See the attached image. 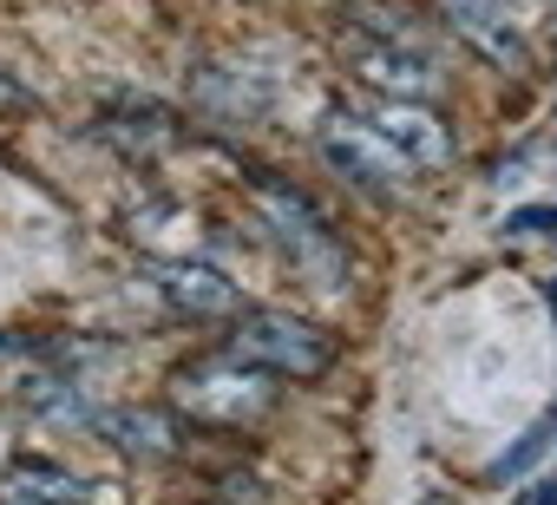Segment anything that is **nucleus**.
<instances>
[{
    "label": "nucleus",
    "instance_id": "f257e3e1",
    "mask_svg": "<svg viewBox=\"0 0 557 505\" xmlns=\"http://www.w3.org/2000/svg\"><path fill=\"white\" fill-rule=\"evenodd\" d=\"M236 361L275 374V381H322L335 361H342V342L309 322V316H283V309H243L236 316V342H230Z\"/></svg>",
    "mask_w": 557,
    "mask_h": 505
},
{
    "label": "nucleus",
    "instance_id": "f03ea898",
    "mask_svg": "<svg viewBox=\"0 0 557 505\" xmlns=\"http://www.w3.org/2000/svg\"><path fill=\"white\" fill-rule=\"evenodd\" d=\"M171 407L190 414V420H210V427H243V420H262L275 407V374L249 368V361H197V368H177L171 374Z\"/></svg>",
    "mask_w": 557,
    "mask_h": 505
},
{
    "label": "nucleus",
    "instance_id": "7ed1b4c3",
    "mask_svg": "<svg viewBox=\"0 0 557 505\" xmlns=\"http://www.w3.org/2000/svg\"><path fill=\"white\" fill-rule=\"evenodd\" d=\"M322 158H329L335 171L374 184V190H394V184L413 177V164H407L374 125H361V119H329V125H322Z\"/></svg>",
    "mask_w": 557,
    "mask_h": 505
},
{
    "label": "nucleus",
    "instance_id": "20e7f679",
    "mask_svg": "<svg viewBox=\"0 0 557 505\" xmlns=\"http://www.w3.org/2000/svg\"><path fill=\"white\" fill-rule=\"evenodd\" d=\"M151 276H158L164 303H171L177 316H190V322H230V316H243V290H236L223 270H210V263L177 257V263H158Z\"/></svg>",
    "mask_w": 557,
    "mask_h": 505
},
{
    "label": "nucleus",
    "instance_id": "39448f33",
    "mask_svg": "<svg viewBox=\"0 0 557 505\" xmlns=\"http://www.w3.org/2000/svg\"><path fill=\"white\" fill-rule=\"evenodd\" d=\"M374 132H381L407 164H440V158L453 151L440 112H433V106H413V99H387V106L374 112Z\"/></svg>",
    "mask_w": 557,
    "mask_h": 505
},
{
    "label": "nucleus",
    "instance_id": "423d86ee",
    "mask_svg": "<svg viewBox=\"0 0 557 505\" xmlns=\"http://www.w3.org/2000/svg\"><path fill=\"white\" fill-rule=\"evenodd\" d=\"M99 433L119 453H138V459H171L184 446V427L164 407H112V414H99Z\"/></svg>",
    "mask_w": 557,
    "mask_h": 505
},
{
    "label": "nucleus",
    "instance_id": "0eeeda50",
    "mask_svg": "<svg viewBox=\"0 0 557 505\" xmlns=\"http://www.w3.org/2000/svg\"><path fill=\"white\" fill-rule=\"evenodd\" d=\"M440 8H446V21H453L485 60H498V66H524V47H518V34L505 27L498 0H440Z\"/></svg>",
    "mask_w": 557,
    "mask_h": 505
},
{
    "label": "nucleus",
    "instance_id": "6e6552de",
    "mask_svg": "<svg viewBox=\"0 0 557 505\" xmlns=\"http://www.w3.org/2000/svg\"><path fill=\"white\" fill-rule=\"evenodd\" d=\"M361 79L381 86L387 99H413V106H426V93H433V66L413 47H361Z\"/></svg>",
    "mask_w": 557,
    "mask_h": 505
},
{
    "label": "nucleus",
    "instance_id": "1a4fd4ad",
    "mask_svg": "<svg viewBox=\"0 0 557 505\" xmlns=\"http://www.w3.org/2000/svg\"><path fill=\"white\" fill-rule=\"evenodd\" d=\"M99 138H106V145H119L125 158H138V151H158V145L171 138V112H164V106H151V99H138V106H119V112H106Z\"/></svg>",
    "mask_w": 557,
    "mask_h": 505
},
{
    "label": "nucleus",
    "instance_id": "9d476101",
    "mask_svg": "<svg viewBox=\"0 0 557 505\" xmlns=\"http://www.w3.org/2000/svg\"><path fill=\"white\" fill-rule=\"evenodd\" d=\"M0 492H8V498H27V505H79V498H86V479L66 472V466H14Z\"/></svg>",
    "mask_w": 557,
    "mask_h": 505
},
{
    "label": "nucleus",
    "instance_id": "9b49d317",
    "mask_svg": "<svg viewBox=\"0 0 557 505\" xmlns=\"http://www.w3.org/2000/svg\"><path fill=\"white\" fill-rule=\"evenodd\" d=\"M348 21L374 40V47H413V14L407 8H394V0H348Z\"/></svg>",
    "mask_w": 557,
    "mask_h": 505
},
{
    "label": "nucleus",
    "instance_id": "f8f14e48",
    "mask_svg": "<svg viewBox=\"0 0 557 505\" xmlns=\"http://www.w3.org/2000/svg\"><path fill=\"white\" fill-rule=\"evenodd\" d=\"M550 223H557V210H518V217H511L518 236H537V230H550Z\"/></svg>",
    "mask_w": 557,
    "mask_h": 505
},
{
    "label": "nucleus",
    "instance_id": "ddd939ff",
    "mask_svg": "<svg viewBox=\"0 0 557 505\" xmlns=\"http://www.w3.org/2000/svg\"><path fill=\"white\" fill-rule=\"evenodd\" d=\"M27 99H34V93H27V86H21L14 73H0V112H21Z\"/></svg>",
    "mask_w": 557,
    "mask_h": 505
},
{
    "label": "nucleus",
    "instance_id": "4468645a",
    "mask_svg": "<svg viewBox=\"0 0 557 505\" xmlns=\"http://www.w3.org/2000/svg\"><path fill=\"white\" fill-rule=\"evenodd\" d=\"M524 505H557V492H550V485H531V498H524Z\"/></svg>",
    "mask_w": 557,
    "mask_h": 505
},
{
    "label": "nucleus",
    "instance_id": "2eb2a0df",
    "mask_svg": "<svg viewBox=\"0 0 557 505\" xmlns=\"http://www.w3.org/2000/svg\"><path fill=\"white\" fill-rule=\"evenodd\" d=\"M8 505H27V498H8Z\"/></svg>",
    "mask_w": 557,
    "mask_h": 505
}]
</instances>
